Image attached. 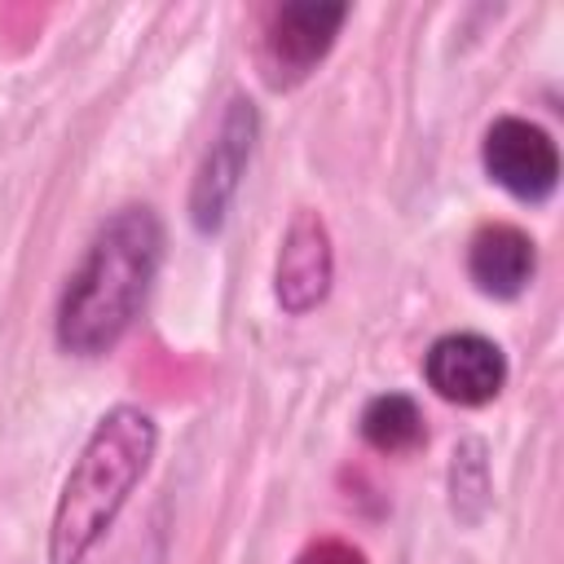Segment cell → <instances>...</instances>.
<instances>
[{"label": "cell", "mask_w": 564, "mask_h": 564, "mask_svg": "<svg viewBox=\"0 0 564 564\" xmlns=\"http://www.w3.org/2000/svg\"><path fill=\"white\" fill-rule=\"evenodd\" d=\"M507 352L498 339L480 335V330H445L427 344L423 352V379L427 388L463 410L489 405L502 388H507Z\"/></svg>", "instance_id": "obj_6"}, {"label": "cell", "mask_w": 564, "mask_h": 564, "mask_svg": "<svg viewBox=\"0 0 564 564\" xmlns=\"http://www.w3.org/2000/svg\"><path fill=\"white\" fill-rule=\"evenodd\" d=\"M335 282V247H330V229L317 212L300 207L278 242V260H273V300L286 317H304L313 313Z\"/></svg>", "instance_id": "obj_7"}, {"label": "cell", "mask_w": 564, "mask_h": 564, "mask_svg": "<svg viewBox=\"0 0 564 564\" xmlns=\"http://www.w3.org/2000/svg\"><path fill=\"white\" fill-rule=\"evenodd\" d=\"M348 4L344 0H291L278 4L260 31L256 44V66L260 79L273 93H291L300 88L335 48L339 26L348 22Z\"/></svg>", "instance_id": "obj_4"}, {"label": "cell", "mask_w": 564, "mask_h": 564, "mask_svg": "<svg viewBox=\"0 0 564 564\" xmlns=\"http://www.w3.org/2000/svg\"><path fill=\"white\" fill-rule=\"evenodd\" d=\"M494 507V476H489V449L480 436H463L449 454V516L467 529H476Z\"/></svg>", "instance_id": "obj_10"}, {"label": "cell", "mask_w": 564, "mask_h": 564, "mask_svg": "<svg viewBox=\"0 0 564 564\" xmlns=\"http://www.w3.org/2000/svg\"><path fill=\"white\" fill-rule=\"evenodd\" d=\"M467 278L485 300H520L538 278V242L511 220H489L467 242Z\"/></svg>", "instance_id": "obj_8"}, {"label": "cell", "mask_w": 564, "mask_h": 564, "mask_svg": "<svg viewBox=\"0 0 564 564\" xmlns=\"http://www.w3.org/2000/svg\"><path fill=\"white\" fill-rule=\"evenodd\" d=\"M163 242L167 234L150 203H128L97 225L53 313V339L66 357H106L119 348L150 300Z\"/></svg>", "instance_id": "obj_1"}, {"label": "cell", "mask_w": 564, "mask_h": 564, "mask_svg": "<svg viewBox=\"0 0 564 564\" xmlns=\"http://www.w3.org/2000/svg\"><path fill=\"white\" fill-rule=\"evenodd\" d=\"M357 432L375 454L397 458V454H414L427 441V419L410 392H379L361 405Z\"/></svg>", "instance_id": "obj_9"}, {"label": "cell", "mask_w": 564, "mask_h": 564, "mask_svg": "<svg viewBox=\"0 0 564 564\" xmlns=\"http://www.w3.org/2000/svg\"><path fill=\"white\" fill-rule=\"evenodd\" d=\"M480 167L502 194L529 207H542L560 189V145L542 123L524 115H498L485 128Z\"/></svg>", "instance_id": "obj_5"}, {"label": "cell", "mask_w": 564, "mask_h": 564, "mask_svg": "<svg viewBox=\"0 0 564 564\" xmlns=\"http://www.w3.org/2000/svg\"><path fill=\"white\" fill-rule=\"evenodd\" d=\"M295 564H370V560H366V551H361L357 542H348V538H313V542L295 555Z\"/></svg>", "instance_id": "obj_11"}, {"label": "cell", "mask_w": 564, "mask_h": 564, "mask_svg": "<svg viewBox=\"0 0 564 564\" xmlns=\"http://www.w3.org/2000/svg\"><path fill=\"white\" fill-rule=\"evenodd\" d=\"M154 449H159V423L150 410L132 401L110 405L93 423L53 502L48 564H84L101 546V538L115 529L119 511L128 507L132 489L145 480Z\"/></svg>", "instance_id": "obj_2"}, {"label": "cell", "mask_w": 564, "mask_h": 564, "mask_svg": "<svg viewBox=\"0 0 564 564\" xmlns=\"http://www.w3.org/2000/svg\"><path fill=\"white\" fill-rule=\"evenodd\" d=\"M256 141H260V110L247 93H234L220 110V123L194 167V181H189V225L212 238L225 229L229 212H234V198L242 189V176L251 167V154H256Z\"/></svg>", "instance_id": "obj_3"}]
</instances>
